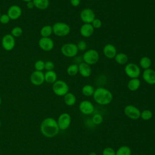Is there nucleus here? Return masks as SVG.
<instances>
[{
  "mask_svg": "<svg viewBox=\"0 0 155 155\" xmlns=\"http://www.w3.org/2000/svg\"><path fill=\"white\" fill-rule=\"evenodd\" d=\"M80 18L84 23L91 24L96 18L94 12L89 8H85L80 12Z\"/></svg>",
  "mask_w": 155,
  "mask_h": 155,
  "instance_id": "nucleus-11",
  "label": "nucleus"
},
{
  "mask_svg": "<svg viewBox=\"0 0 155 155\" xmlns=\"http://www.w3.org/2000/svg\"><path fill=\"white\" fill-rule=\"evenodd\" d=\"M116 155H131V150L127 145H122L116 151Z\"/></svg>",
  "mask_w": 155,
  "mask_h": 155,
  "instance_id": "nucleus-27",
  "label": "nucleus"
},
{
  "mask_svg": "<svg viewBox=\"0 0 155 155\" xmlns=\"http://www.w3.org/2000/svg\"><path fill=\"white\" fill-rule=\"evenodd\" d=\"M23 1H25V2H30V1H33V0H22Z\"/></svg>",
  "mask_w": 155,
  "mask_h": 155,
  "instance_id": "nucleus-42",
  "label": "nucleus"
},
{
  "mask_svg": "<svg viewBox=\"0 0 155 155\" xmlns=\"http://www.w3.org/2000/svg\"><path fill=\"white\" fill-rule=\"evenodd\" d=\"M79 110L85 115H90L94 111V106L93 104L88 100L82 101L79 105Z\"/></svg>",
  "mask_w": 155,
  "mask_h": 155,
  "instance_id": "nucleus-10",
  "label": "nucleus"
},
{
  "mask_svg": "<svg viewBox=\"0 0 155 155\" xmlns=\"http://www.w3.org/2000/svg\"><path fill=\"white\" fill-rule=\"evenodd\" d=\"M44 79L45 81L49 84H53L57 81V74L56 73L53 71H47L44 74Z\"/></svg>",
  "mask_w": 155,
  "mask_h": 155,
  "instance_id": "nucleus-22",
  "label": "nucleus"
},
{
  "mask_svg": "<svg viewBox=\"0 0 155 155\" xmlns=\"http://www.w3.org/2000/svg\"><path fill=\"white\" fill-rule=\"evenodd\" d=\"M114 59L117 64L120 65H124L127 63L128 61V56L124 53H119L116 54Z\"/></svg>",
  "mask_w": 155,
  "mask_h": 155,
  "instance_id": "nucleus-23",
  "label": "nucleus"
},
{
  "mask_svg": "<svg viewBox=\"0 0 155 155\" xmlns=\"http://www.w3.org/2000/svg\"><path fill=\"white\" fill-rule=\"evenodd\" d=\"M40 130L41 133L48 138L57 136L60 130L57 120L53 117H47L44 119L41 124Z\"/></svg>",
  "mask_w": 155,
  "mask_h": 155,
  "instance_id": "nucleus-1",
  "label": "nucleus"
},
{
  "mask_svg": "<svg viewBox=\"0 0 155 155\" xmlns=\"http://www.w3.org/2000/svg\"><path fill=\"white\" fill-rule=\"evenodd\" d=\"M88 155H97V154H96V153H95L94 151H92V152L90 153V154Z\"/></svg>",
  "mask_w": 155,
  "mask_h": 155,
  "instance_id": "nucleus-41",
  "label": "nucleus"
},
{
  "mask_svg": "<svg viewBox=\"0 0 155 155\" xmlns=\"http://www.w3.org/2000/svg\"><path fill=\"white\" fill-rule=\"evenodd\" d=\"M67 73L70 76H74L79 73L78 65L73 64L70 65L67 69Z\"/></svg>",
  "mask_w": 155,
  "mask_h": 155,
  "instance_id": "nucleus-28",
  "label": "nucleus"
},
{
  "mask_svg": "<svg viewBox=\"0 0 155 155\" xmlns=\"http://www.w3.org/2000/svg\"><path fill=\"white\" fill-rule=\"evenodd\" d=\"M142 78L144 81L150 85L155 84V70L151 68H148L143 70Z\"/></svg>",
  "mask_w": 155,
  "mask_h": 155,
  "instance_id": "nucleus-15",
  "label": "nucleus"
},
{
  "mask_svg": "<svg viewBox=\"0 0 155 155\" xmlns=\"http://www.w3.org/2000/svg\"><path fill=\"white\" fill-rule=\"evenodd\" d=\"M52 33H53L52 26H50L49 25H44V27H42L40 31L41 35L42 37H45V38L49 37Z\"/></svg>",
  "mask_w": 155,
  "mask_h": 155,
  "instance_id": "nucleus-29",
  "label": "nucleus"
},
{
  "mask_svg": "<svg viewBox=\"0 0 155 155\" xmlns=\"http://www.w3.org/2000/svg\"><path fill=\"white\" fill-rule=\"evenodd\" d=\"M79 73L84 78H88L91 74L92 70L90 65L82 62L78 64Z\"/></svg>",
  "mask_w": 155,
  "mask_h": 155,
  "instance_id": "nucleus-19",
  "label": "nucleus"
},
{
  "mask_svg": "<svg viewBox=\"0 0 155 155\" xmlns=\"http://www.w3.org/2000/svg\"><path fill=\"white\" fill-rule=\"evenodd\" d=\"M76 45L78 50L80 51H84L87 48V43L83 40L79 41Z\"/></svg>",
  "mask_w": 155,
  "mask_h": 155,
  "instance_id": "nucleus-36",
  "label": "nucleus"
},
{
  "mask_svg": "<svg viewBox=\"0 0 155 155\" xmlns=\"http://www.w3.org/2000/svg\"><path fill=\"white\" fill-rule=\"evenodd\" d=\"M2 45L4 49L7 51L13 50L15 46V38L10 34L4 35L2 39Z\"/></svg>",
  "mask_w": 155,
  "mask_h": 155,
  "instance_id": "nucleus-12",
  "label": "nucleus"
},
{
  "mask_svg": "<svg viewBox=\"0 0 155 155\" xmlns=\"http://www.w3.org/2000/svg\"><path fill=\"white\" fill-rule=\"evenodd\" d=\"M58 125L60 130H65L70 126L71 122V117L69 113H63L58 117Z\"/></svg>",
  "mask_w": 155,
  "mask_h": 155,
  "instance_id": "nucleus-9",
  "label": "nucleus"
},
{
  "mask_svg": "<svg viewBox=\"0 0 155 155\" xmlns=\"http://www.w3.org/2000/svg\"><path fill=\"white\" fill-rule=\"evenodd\" d=\"M22 34V29L20 27H14L11 31V35L14 37H19Z\"/></svg>",
  "mask_w": 155,
  "mask_h": 155,
  "instance_id": "nucleus-32",
  "label": "nucleus"
},
{
  "mask_svg": "<svg viewBox=\"0 0 155 155\" xmlns=\"http://www.w3.org/2000/svg\"><path fill=\"white\" fill-rule=\"evenodd\" d=\"M1 97L0 96V105H1Z\"/></svg>",
  "mask_w": 155,
  "mask_h": 155,
  "instance_id": "nucleus-43",
  "label": "nucleus"
},
{
  "mask_svg": "<svg viewBox=\"0 0 155 155\" xmlns=\"http://www.w3.org/2000/svg\"><path fill=\"white\" fill-rule=\"evenodd\" d=\"M124 71L126 75L130 79L138 78L141 73L140 67L136 64L132 62L126 64L124 68Z\"/></svg>",
  "mask_w": 155,
  "mask_h": 155,
  "instance_id": "nucleus-7",
  "label": "nucleus"
},
{
  "mask_svg": "<svg viewBox=\"0 0 155 155\" xmlns=\"http://www.w3.org/2000/svg\"><path fill=\"white\" fill-rule=\"evenodd\" d=\"M52 88L54 93L59 96H64L69 91L68 84L62 80H57L54 82Z\"/></svg>",
  "mask_w": 155,
  "mask_h": 155,
  "instance_id": "nucleus-5",
  "label": "nucleus"
},
{
  "mask_svg": "<svg viewBox=\"0 0 155 155\" xmlns=\"http://www.w3.org/2000/svg\"><path fill=\"white\" fill-rule=\"evenodd\" d=\"M27 7L28 8H30V9L33 8L35 7L33 1H30V2H27Z\"/></svg>",
  "mask_w": 155,
  "mask_h": 155,
  "instance_id": "nucleus-40",
  "label": "nucleus"
},
{
  "mask_svg": "<svg viewBox=\"0 0 155 155\" xmlns=\"http://www.w3.org/2000/svg\"><path fill=\"white\" fill-rule=\"evenodd\" d=\"M1 120H0V127H1Z\"/></svg>",
  "mask_w": 155,
  "mask_h": 155,
  "instance_id": "nucleus-44",
  "label": "nucleus"
},
{
  "mask_svg": "<svg viewBox=\"0 0 155 155\" xmlns=\"http://www.w3.org/2000/svg\"><path fill=\"white\" fill-rule=\"evenodd\" d=\"M102 155H116V151L111 147H106L102 151Z\"/></svg>",
  "mask_w": 155,
  "mask_h": 155,
  "instance_id": "nucleus-34",
  "label": "nucleus"
},
{
  "mask_svg": "<svg viewBox=\"0 0 155 155\" xmlns=\"http://www.w3.org/2000/svg\"><path fill=\"white\" fill-rule=\"evenodd\" d=\"M54 68V64L51 61H47L45 62V69H46L47 71H51L53 70Z\"/></svg>",
  "mask_w": 155,
  "mask_h": 155,
  "instance_id": "nucleus-37",
  "label": "nucleus"
},
{
  "mask_svg": "<svg viewBox=\"0 0 155 155\" xmlns=\"http://www.w3.org/2000/svg\"><path fill=\"white\" fill-rule=\"evenodd\" d=\"M0 17H1V13H0Z\"/></svg>",
  "mask_w": 155,
  "mask_h": 155,
  "instance_id": "nucleus-45",
  "label": "nucleus"
},
{
  "mask_svg": "<svg viewBox=\"0 0 155 155\" xmlns=\"http://www.w3.org/2000/svg\"><path fill=\"white\" fill-rule=\"evenodd\" d=\"M70 4L73 7H78L81 3V0H70Z\"/></svg>",
  "mask_w": 155,
  "mask_h": 155,
  "instance_id": "nucleus-39",
  "label": "nucleus"
},
{
  "mask_svg": "<svg viewBox=\"0 0 155 155\" xmlns=\"http://www.w3.org/2000/svg\"><path fill=\"white\" fill-rule=\"evenodd\" d=\"M103 116L99 113L94 114L91 118V121L94 125H100L103 122Z\"/></svg>",
  "mask_w": 155,
  "mask_h": 155,
  "instance_id": "nucleus-31",
  "label": "nucleus"
},
{
  "mask_svg": "<svg viewBox=\"0 0 155 155\" xmlns=\"http://www.w3.org/2000/svg\"><path fill=\"white\" fill-rule=\"evenodd\" d=\"M22 14V10L21 7L17 5H13L9 7L7 11V15L10 19L16 20L18 19Z\"/></svg>",
  "mask_w": 155,
  "mask_h": 155,
  "instance_id": "nucleus-16",
  "label": "nucleus"
},
{
  "mask_svg": "<svg viewBox=\"0 0 155 155\" xmlns=\"http://www.w3.org/2000/svg\"><path fill=\"white\" fill-rule=\"evenodd\" d=\"M39 45L44 51H49L53 48L54 42L49 37H42L39 41Z\"/></svg>",
  "mask_w": 155,
  "mask_h": 155,
  "instance_id": "nucleus-13",
  "label": "nucleus"
},
{
  "mask_svg": "<svg viewBox=\"0 0 155 155\" xmlns=\"http://www.w3.org/2000/svg\"><path fill=\"white\" fill-rule=\"evenodd\" d=\"M10 18L8 17V16L5 14H4L2 15H1L0 17V22L1 23L3 24H6L7 23H8V22L10 21Z\"/></svg>",
  "mask_w": 155,
  "mask_h": 155,
  "instance_id": "nucleus-38",
  "label": "nucleus"
},
{
  "mask_svg": "<svg viewBox=\"0 0 155 155\" xmlns=\"http://www.w3.org/2000/svg\"><path fill=\"white\" fill-rule=\"evenodd\" d=\"M144 120H148L153 117V113L151 110L146 109L140 112V117Z\"/></svg>",
  "mask_w": 155,
  "mask_h": 155,
  "instance_id": "nucleus-30",
  "label": "nucleus"
},
{
  "mask_svg": "<svg viewBox=\"0 0 155 155\" xmlns=\"http://www.w3.org/2000/svg\"><path fill=\"white\" fill-rule=\"evenodd\" d=\"M61 51L62 54L65 57L73 58L77 55L79 50L76 44L73 43H67L61 47Z\"/></svg>",
  "mask_w": 155,
  "mask_h": 155,
  "instance_id": "nucleus-6",
  "label": "nucleus"
},
{
  "mask_svg": "<svg viewBox=\"0 0 155 155\" xmlns=\"http://www.w3.org/2000/svg\"><path fill=\"white\" fill-rule=\"evenodd\" d=\"M64 101L67 105L71 107L76 104V97L73 93L68 92L64 96Z\"/></svg>",
  "mask_w": 155,
  "mask_h": 155,
  "instance_id": "nucleus-21",
  "label": "nucleus"
},
{
  "mask_svg": "<svg viewBox=\"0 0 155 155\" xmlns=\"http://www.w3.org/2000/svg\"><path fill=\"white\" fill-rule=\"evenodd\" d=\"M126 116L132 120H137L140 117V110L133 105H127L124 109Z\"/></svg>",
  "mask_w": 155,
  "mask_h": 155,
  "instance_id": "nucleus-8",
  "label": "nucleus"
},
{
  "mask_svg": "<svg viewBox=\"0 0 155 155\" xmlns=\"http://www.w3.org/2000/svg\"><path fill=\"white\" fill-rule=\"evenodd\" d=\"M93 97L94 101L101 105H106L110 104L113 98L112 93L104 87L96 88Z\"/></svg>",
  "mask_w": 155,
  "mask_h": 155,
  "instance_id": "nucleus-2",
  "label": "nucleus"
},
{
  "mask_svg": "<svg viewBox=\"0 0 155 155\" xmlns=\"http://www.w3.org/2000/svg\"><path fill=\"white\" fill-rule=\"evenodd\" d=\"M82 58L83 62L91 65L98 62L99 60V54L96 50L90 49L85 51Z\"/></svg>",
  "mask_w": 155,
  "mask_h": 155,
  "instance_id": "nucleus-4",
  "label": "nucleus"
},
{
  "mask_svg": "<svg viewBox=\"0 0 155 155\" xmlns=\"http://www.w3.org/2000/svg\"><path fill=\"white\" fill-rule=\"evenodd\" d=\"M94 90H95V89L93 87V86H92L91 85H90V84L85 85L84 86L82 87V90H81L82 94L87 97L92 96L94 94Z\"/></svg>",
  "mask_w": 155,
  "mask_h": 155,
  "instance_id": "nucleus-24",
  "label": "nucleus"
},
{
  "mask_svg": "<svg viewBox=\"0 0 155 155\" xmlns=\"http://www.w3.org/2000/svg\"><path fill=\"white\" fill-rule=\"evenodd\" d=\"M30 81L35 85H41L45 81L44 74L41 71H33L30 76Z\"/></svg>",
  "mask_w": 155,
  "mask_h": 155,
  "instance_id": "nucleus-14",
  "label": "nucleus"
},
{
  "mask_svg": "<svg viewBox=\"0 0 155 155\" xmlns=\"http://www.w3.org/2000/svg\"><path fill=\"white\" fill-rule=\"evenodd\" d=\"M141 85L140 80L139 78L130 79L127 83V87L128 90L131 91H137Z\"/></svg>",
  "mask_w": 155,
  "mask_h": 155,
  "instance_id": "nucleus-20",
  "label": "nucleus"
},
{
  "mask_svg": "<svg viewBox=\"0 0 155 155\" xmlns=\"http://www.w3.org/2000/svg\"><path fill=\"white\" fill-rule=\"evenodd\" d=\"M53 33L59 37H64L68 35L70 32V27L66 23L58 22L52 26Z\"/></svg>",
  "mask_w": 155,
  "mask_h": 155,
  "instance_id": "nucleus-3",
  "label": "nucleus"
},
{
  "mask_svg": "<svg viewBox=\"0 0 155 155\" xmlns=\"http://www.w3.org/2000/svg\"><path fill=\"white\" fill-rule=\"evenodd\" d=\"M103 53L106 58L113 59L117 53V49L113 44H107L103 48Z\"/></svg>",
  "mask_w": 155,
  "mask_h": 155,
  "instance_id": "nucleus-17",
  "label": "nucleus"
},
{
  "mask_svg": "<svg viewBox=\"0 0 155 155\" xmlns=\"http://www.w3.org/2000/svg\"><path fill=\"white\" fill-rule=\"evenodd\" d=\"M94 31V28L93 27L91 24L84 23L80 28V34L84 38H89L92 36Z\"/></svg>",
  "mask_w": 155,
  "mask_h": 155,
  "instance_id": "nucleus-18",
  "label": "nucleus"
},
{
  "mask_svg": "<svg viewBox=\"0 0 155 155\" xmlns=\"http://www.w3.org/2000/svg\"><path fill=\"white\" fill-rule=\"evenodd\" d=\"M151 64H152L151 60L148 56H143L140 58L139 61L140 67L144 70L150 68L151 65Z\"/></svg>",
  "mask_w": 155,
  "mask_h": 155,
  "instance_id": "nucleus-26",
  "label": "nucleus"
},
{
  "mask_svg": "<svg viewBox=\"0 0 155 155\" xmlns=\"http://www.w3.org/2000/svg\"><path fill=\"white\" fill-rule=\"evenodd\" d=\"M34 5L40 10H45L49 6L48 0H33Z\"/></svg>",
  "mask_w": 155,
  "mask_h": 155,
  "instance_id": "nucleus-25",
  "label": "nucleus"
},
{
  "mask_svg": "<svg viewBox=\"0 0 155 155\" xmlns=\"http://www.w3.org/2000/svg\"><path fill=\"white\" fill-rule=\"evenodd\" d=\"M35 68L37 71H42L45 68V62L42 60L37 61L35 64Z\"/></svg>",
  "mask_w": 155,
  "mask_h": 155,
  "instance_id": "nucleus-33",
  "label": "nucleus"
},
{
  "mask_svg": "<svg viewBox=\"0 0 155 155\" xmlns=\"http://www.w3.org/2000/svg\"><path fill=\"white\" fill-rule=\"evenodd\" d=\"M91 24L92 25L93 27L94 28V29H98L99 28H101L102 27V21L101 19H98V18H95L93 21L91 23Z\"/></svg>",
  "mask_w": 155,
  "mask_h": 155,
  "instance_id": "nucleus-35",
  "label": "nucleus"
}]
</instances>
